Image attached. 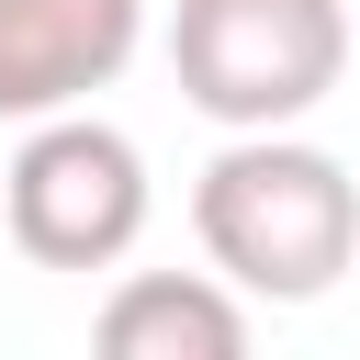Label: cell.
<instances>
[{"label": "cell", "mask_w": 360, "mask_h": 360, "mask_svg": "<svg viewBox=\"0 0 360 360\" xmlns=\"http://www.w3.org/2000/svg\"><path fill=\"white\" fill-rule=\"evenodd\" d=\"M191 236H202L225 292L315 304L360 270V180L326 146H304L292 124L281 135H225L191 180Z\"/></svg>", "instance_id": "6da1fadb"}, {"label": "cell", "mask_w": 360, "mask_h": 360, "mask_svg": "<svg viewBox=\"0 0 360 360\" xmlns=\"http://www.w3.org/2000/svg\"><path fill=\"white\" fill-rule=\"evenodd\" d=\"M90 360H259L248 292L214 270H124L90 315Z\"/></svg>", "instance_id": "5b68a950"}, {"label": "cell", "mask_w": 360, "mask_h": 360, "mask_svg": "<svg viewBox=\"0 0 360 360\" xmlns=\"http://www.w3.org/2000/svg\"><path fill=\"white\" fill-rule=\"evenodd\" d=\"M146 45V0H0V124L90 112Z\"/></svg>", "instance_id": "277c9868"}, {"label": "cell", "mask_w": 360, "mask_h": 360, "mask_svg": "<svg viewBox=\"0 0 360 360\" xmlns=\"http://www.w3.org/2000/svg\"><path fill=\"white\" fill-rule=\"evenodd\" d=\"M169 79L225 135H281L349 79V0H180Z\"/></svg>", "instance_id": "7a4b0ae2"}, {"label": "cell", "mask_w": 360, "mask_h": 360, "mask_svg": "<svg viewBox=\"0 0 360 360\" xmlns=\"http://www.w3.org/2000/svg\"><path fill=\"white\" fill-rule=\"evenodd\" d=\"M146 146L101 112H45L22 124V158L0 169V236L34 270H124L146 236Z\"/></svg>", "instance_id": "3957f363"}]
</instances>
